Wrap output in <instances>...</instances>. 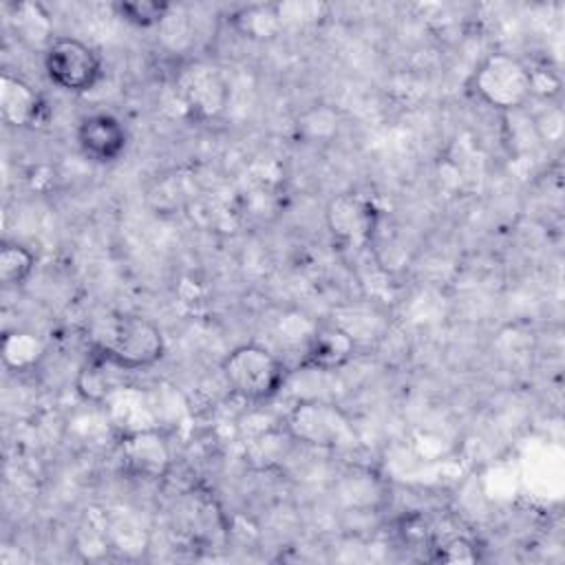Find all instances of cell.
<instances>
[{"instance_id":"6da1fadb","label":"cell","mask_w":565,"mask_h":565,"mask_svg":"<svg viewBox=\"0 0 565 565\" xmlns=\"http://www.w3.org/2000/svg\"><path fill=\"white\" fill-rule=\"evenodd\" d=\"M221 373L238 397L247 402H267L285 384L287 369L282 360L258 342L234 347L221 362Z\"/></svg>"},{"instance_id":"7a4b0ae2","label":"cell","mask_w":565,"mask_h":565,"mask_svg":"<svg viewBox=\"0 0 565 565\" xmlns=\"http://www.w3.org/2000/svg\"><path fill=\"white\" fill-rule=\"evenodd\" d=\"M163 351L166 340L159 324L146 316L128 313L110 322L99 355L119 371H141L154 366Z\"/></svg>"},{"instance_id":"3957f363","label":"cell","mask_w":565,"mask_h":565,"mask_svg":"<svg viewBox=\"0 0 565 565\" xmlns=\"http://www.w3.org/2000/svg\"><path fill=\"white\" fill-rule=\"evenodd\" d=\"M291 439L327 450H347L358 446V433L347 413L324 399H300L287 415Z\"/></svg>"},{"instance_id":"277c9868","label":"cell","mask_w":565,"mask_h":565,"mask_svg":"<svg viewBox=\"0 0 565 565\" xmlns=\"http://www.w3.org/2000/svg\"><path fill=\"white\" fill-rule=\"evenodd\" d=\"M472 88L481 102L497 110H516L534 95L532 71L510 53H490L472 75Z\"/></svg>"},{"instance_id":"5b68a950","label":"cell","mask_w":565,"mask_h":565,"mask_svg":"<svg viewBox=\"0 0 565 565\" xmlns=\"http://www.w3.org/2000/svg\"><path fill=\"white\" fill-rule=\"evenodd\" d=\"M42 62L51 84L71 95L93 90L104 75L99 53L77 38H53L42 53Z\"/></svg>"},{"instance_id":"8992f818","label":"cell","mask_w":565,"mask_h":565,"mask_svg":"<svg viewBox=\"0 0 565 565\" xmlns=\"http://www.w3.org/2000/svg\"><path fill=\"white\" fill-rule=\"evenodd\" d=\"M121 470L139 481H161L172 466V452L166 435L154 426L126 430L117 441Z\"/></svg>"},{"instance_id":"52a82bcc","label":"cell","mask_w":565,"mask_h":565,"mask_svg":"<svg viewBox=\"0 0 565 565\" xmlns=\"http://www.w3.org/2000/svg\"><path fill=\"white\" fill-rule=\"evenodd\" d=\"M327 225L342 249H364L377 227L375 205L355 192L338 194L327 205Z\"/></svg>"},{"instance_id":"ba28073f","label":"cell","mask_w":565,"mask_h":565,"mask_svg":"<svg viewBox=\"0 0 565 565\" xmlns=\"http://www.w3.org/2000/svg\"><path fill=\"white\" fill-rule=\"evenodd\" d=\"M79 152L99 166H108L121 159L128 148L126 126L110 113L84 115L75 130Z\"/></svg>"},{"instance_id":"9c48e42d","label":"cell","mask_w":565,"mask_h":565,"mask_svg":"<svg viewBox=\"0 0 565 565\" xmlns=\"http://www.w3.org/2000/svg\"><path fill=\"white\" fill-rule=\"evenodd\" d=\"M181 97L194 119L210 121L225 110L230 88L216 68L192 64L181 77Z\"/></svg>"},{"instance_id":"30bf717a","label":"cell","mask_w":565,"mask_h":565,"mask_svg":"<svg viewBox=\"0 0 565 565\" xmlns=\"http://www.w3.org/2000/svg\"><path fill=\"white\" fill-rule=\"evenodd\" d=\"M355 355V335L338 324V322H324L309 331L302 349V369L313 371H338L347 366Z\"/></svg>"},{"instance_id":"8fae6325","label":"cell","mask_w":565,"mask_h":565,"mask_svg":"<svg viewBox=\"0 0 565 565\" xmlns=\"http://www.w3.org/2000/svg\"><path fill=\"white\" fill-rule=\"evenodd\" d=\"M44 99L20 75L9 71L0 77V117L11 128H33L42 121Z\"/></svg>"},{"instance_id":"7c38bea8","label":"cell","mask_w":565,"mask_h":565,"mask_svg":"<svg viewBox=\"0 0 565 565\" xmlns=\"http://www.w3.org/2000/svg\"><path fill=\"white\" fill-rule=\"evenodd\" d=\"M230 24L241 38L254 40V42H269L278 38L280 31L285 29L280 4H269V2H254V4L238 7L236 11L230 13Z\"/></svg>"},{"instance_id":"4fadbf2b","label":"cell","mask_w":565,"mask_h":565,"mask_svg":"<svg viewBox=\"0 0 565 565\" xmlns=\"http://www.w3.org/2000/svg\"><path fill=\"white\" fill-rule=\"evenodd\" d=\"M44 351H46L44 342L33 331H24V329L7 331L0 342L2 364L13 373L33 371L42 362Z\"/></svg>"},{"instance_id":"5bb4252c","label":"cell","mask_w":565,"mask_h":565,"mask_svg":"<svg viewBox=\"0 0 565 565\" xmlns=\"http://www.w3.org/2000/svg\"><path fill=\"white\" fill-rule=\"evenodd\" d=\"M13 24L18 29V35L29 44H42V51L53 42L51 35V20L42 4L35 2H20L13 4Z\"/></svg>"},{"instance_id":"9a60e30c","label":"cell","mask_w":565,"mask_h":565,"mask_svg":"<svg viewBox=\"0 0 565 565\" xmlns=\"http://www.w3.org/2000/svg\"><path fill=\"white\" fill-rule=\"evenodd\" d=\"M35 267V254L20 243H2L0 247V280L4 287H20L29 280Z\"/></svg>"},{"instance_id":"2e32d148","label":"cell","mask_w":565,"mask_h":565,"mask_svg":"<svg viewBox=\"0 0 565 565\" xmlns=\"http://www.w3.org/2000/svg\"><path fill=\"white\" fill-rule=\"evenodd\" d=\"M113 9L117 18L126 24H132L137 29H150L161 26L168 20L172 4L159 0H121Z\"/></svg>"},{"instance_id":"e0dca14e","label":"cell","mask_w":565,"mask_h":565,"mask_svg":"<svg viewBox=\"0 0 565 565\" xmlns=\"http://www.w3.org/2000/svg\"><path fill=\"white\" fill-rule=\"evenodd\" d=\"M437 554L433 558L446 561V563H457V561H477V550L466 541V539H450L448 543L433 547Z\"/></svg>"}]
</instances>
